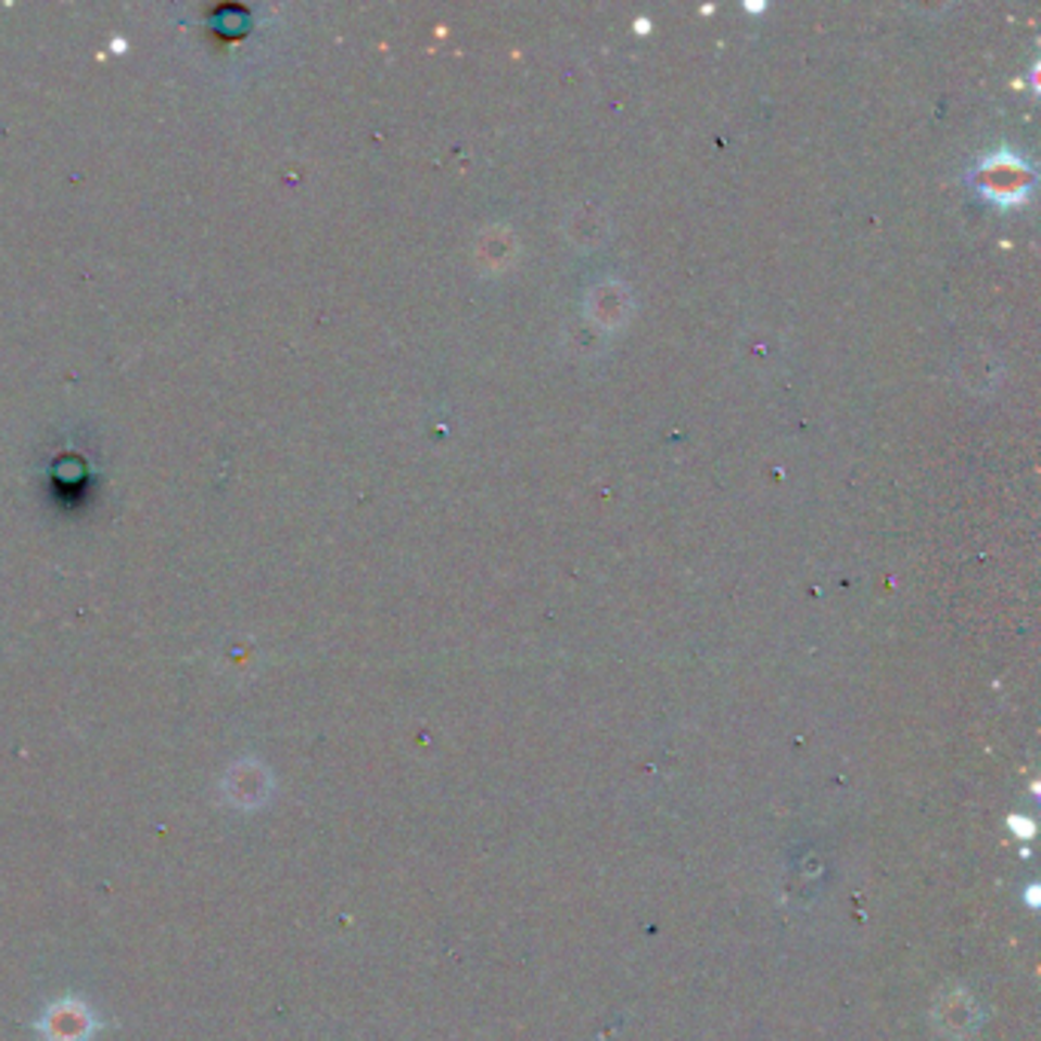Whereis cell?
Returning <instances> with one entry per match:
<instances>
[{
	"mask_svg": "<svg viewBox=\"0 0 1041 1041\" xmlns=\"http://www.w3.org/2000/svg\"><path fill=\"white\" fill-rule=\"evenodd\" d=\"M89 1029V1017L80 1005H65V1008H55V1014L49 1017V1032L52 1041H80Z\"/></svg>",
	"mask_w": 1041,
	"mask_h": 1041,
	"instance_id": "cell-1",
	"label": "cell"
}]
</instances>
